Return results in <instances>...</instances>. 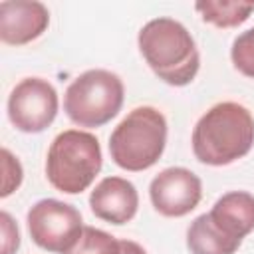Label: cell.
Listing matches in <instances>:
<instances>
[{"mask_svg": "<svg viewBox=\"0 0 254 254\" xmlns=\"http://www.w3.org/2000/svg\"><path fill=\"white\" fill-rule=\"evenodd\" d=\"M190 143L198 163L210 167L230 165L250 153L254 145V117L242 103L220 101L200 115Z\"/></svg>", "mask_w": 254, "mask_h": 254, "instance_id": "obj_1", "label": "cell"}, {"mask_svg": "<svg viewBox=\"0 0 254 254\" xmlns=\"http://www.w3.org/2000/svg\"><path fill=\"white\" fill-rule=\"evenodd\" d=\"M139 52L151 71L165 83L189 85L200 67V54L190 32L173 18L149 20L137 36Z\"/></svg>", "mask_w": 254, "mask_h": 254, "instance_id": "obj_2", "label": "cell"}, {"mask_svg": "<svg viewBox=\"0 0 254 254\" xmlns=\"http://www.w3.org/2000/svg\"><path fill=\"white\" fill-rule=\"evenodd\" d=\"M254 230V194L246 190L224 192L208 212L196 216L187 228L190 254H236Z\"/></svg>", "mask_w": 254, "mask_h": 254, "instance_id": "obj_3", "label": "cell"}, {"mask_svg": "<svg viewBox=\"0 0 254 254\" xmlns=\"http://www.w3.org/2000/svg\"><path fill=\"white\" fill-rule=\"evenodd\" d=\"M167 145V119L151 105L131 109L109 135V155L129 173L151 169Z\"/></svg>", "mask_w": 254, "mask_h": 254, "instance_id": "obj_4", "label": "cell"}, {"mask_svg": "<svg viewBox=\"0 0 254 254\" xmlns=\"http://www.w3.org/2000/svg\"><path fill=\"white\" fill-rule=\"evenodd\" d=\"M103 165L101 145L89 131L67 129L54 137L46 155L50 185L65 194H79L95 181Z\"/></svg>", "mask_w": 254, "mask_h": 254, "instance_id": "obj_5", "label": "cell"}, {"mask_svg": "<svg viewBox=\"0 0 254 254\" xmlns=\"http://www.w3.org/2000/svg\"><path fill=\"white\" fill-rule=\"evenodd\" d=\"M125 87L117 73L109 69H87L79 73L64 93V111L79 127H101L123 107Z\"/></svg>", "mask_w": 254, "mask_h": 254, "instance_id": "obj_6", "label": "cell"}, {"mask_svg": "<svg viewBox=\"0 0 254 254\" xmlns=\"http://www.w3.org/2000/svg\"><path fill=\"white\" fill-rule=\"evenodd\" d=\"M28 232L36 246L52 254H67L83 232L81 212L58 198H42L26 214Z\"/></svg>", "mask_w": 254, "mask_h": 254, "instance_id": "obj_7", "label": "cell"}, {"mask_svg": "<svg viewBox=\"0 0 254 254\" xmlns=\"http://www.w3.org/2000/svg\"><path fill=\"white\" fill-rule=\"evenodd\" d=\"M56 87L44 77H24L8 95V119L22 133H42L58 115Z\"/></svg>", "mask_w": 254, "mask_h": 254, "instance_id": "obj_8", "label": "cell"}, {"mask_svg": "<svg viewBox=\"0 0 254 254\" xmlns=\"http://www.w3.org/2000/svg\"><path fill=\"white\" fill-rule=\"evenodd\" d=\"M149 198L161 216L181 218L198 206L202 198V183L190 169L169 167L153 177Z\"/></svg>", "mask_w": 254, "mask_h": 254, "instance_id": "obj_9", "label": "cell"}, {"mask_svg": "<svg viewBox=\"0 0 254 254\" xmlns=\"http://www.w3.org/2000/svg\"><path fill=\"white\" fill-rule=\"evenodd\" d=\"M50 24V12L36 0L0 2V40L8 46H24L38 40Z\"/></svg>", "mask_w": 254, "mask_h": 254, "instance_id": "obj_10", "label": "cell"}, {"mask_svg": "<svg viewBox=\"0 0 254 254\" xmlns=\"http://www.w3.org/2000/svg\"><path fill=\"white\" fill-rule=\"evenodd\" d=\"M91 212L111 224H127L139 208V192L135 185L123 177L101 179L89 194Z\"/></svg>", "mask_w": 254, "mask_h": 254, "instance_id": "obj_11", "label": "cell"}, {"mask_svg": "<svg viewBox=\"0 0 254 254\" xmlns=\"http://www.w3.org/2000/svg\"><path fill=\"white\" fill-rule=\"evenodd\" d=\"M194 10L200 18L216 28H236L244 24L254 12V4L246 2H228V0H202L194 2Z\"/></svg>", "mask_w": 254, "mask_h": 254, "instance_id": "obj_12", "label": "cell"}, {"mask_svg": "<svg viewBox=\"0 0 254 254\" xmlns=\"http://www.w3.org/2000/svg\"><path fill=\"white\" fill-rule=\"evenodd\" d=\"M67 254H121V240L95 226H83L79 240Z\"/></svg>", "mask_w": 254, "mask_h": 254, "instance_id": "obj_13", "label": "cell"}, {"mask_svg": "<svg viewBox=\"0 0 254 254\" xmlns=\"http://www.w3.org/2000/svg\"><path fill=\"white\" fill-rule=\"evenodd\" d=\"M230 60L242 75L254 79V26L234 38L230 48Z\"/></svg>", "mask_w": 254, "mask_h": 254, "instance_id": "obj_14", "label": "cell"}, {"mask_svg": "<svg viewBox=\"0 0 254 254\" xmlns=\"http://www.w3.org/2000/svg\"><path fill=\"white\" fill-rule=\"evenodd\" d=\"M2 173L4 175H2V190H0V196L6 198V196H10L22 185V179H24L22 163L6 147L2 149Z\"/></svg>", "mask_w": 254, "mask_h": 254, "instance_id": "obj_15", "label": "cell"}, {"mask_svg": "<svg viewBox=\"0 0 254 254\" xmlns=\"http://www.w3.org/2000/svg\"><path fill=\"white\" fill-rule=\"evenodd\" d=\"M0 230H2V252L0 254H16L20 248V230L14 218L2 210L0 212Z\"/></svg>", "mask_w": 254, "mask_h": 254, "instance_id": "obj_16", "label": "cell"}, {"mask_svg": "<svg viewBox=\"0 0 254 254\" xmlns=\"http://www.w3.org/2000/svg\"><path fill=\"white\" fill-rule=\"evenodd\" d=\"M121 254H147V250L135 240H121Z\"/></svg>", "mask_w": 254, "mask_h": 254, "instance_id": "obj_17", "label": "cell"}]
</instances>
